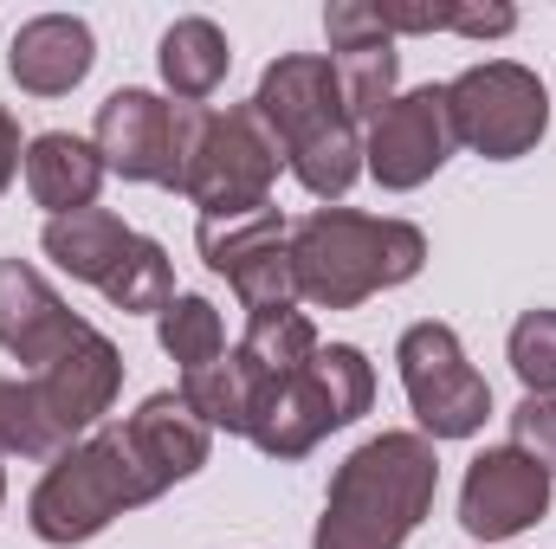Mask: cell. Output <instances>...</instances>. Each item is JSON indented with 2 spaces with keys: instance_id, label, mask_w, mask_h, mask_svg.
<instances>
[{
  "instance_id": "6da1fadb",
  "label": "cell",
  "mask_w": 556,
  "mask_h": 549,
  "mask_svg": "<svg viewBox=\"0 0 556 549\" xmlns=\"http://www.w3.org/2000/svg\"><path fill=\"white\" fill-rule=\"evenodd\" d=\"M260 124L273 130V142L285 149V168L298 175L304 194L317 201H343L363 175V124L343 104L337 65L324 52H285L260 72L253 91Z\"/></svg>"
},
{
  "instance_id": "7a4b0ae2",
  "label": "cell",
  "mask_w": 556,
  "mask_h": 549,
  "mask_svg": "<svg viewBox=\"0 0 556 549\" xmlns=\"http://www.w3.org/2000/svg\"><path fill=\"white\" fill-rule=\"evenodd\" d=\"M433 491H440L433 439L376 433L337 465L311 549H402L433 511Z\"/></svg>"
},
{
  "instance_id": "3957f363",
  "label": "cell",
  "mask_w": 556,
  "mask_h": 549,
  "mask_svg": "<svg viewBox=\"0 0 556 549\" xmlns=\"http://www.w3.org/2000/svg\"><path fill=\"white\" fill-rule=\"evenodd\" d=\"M427 266V233L415 220H376L356 207H317L291 220V278L317 310H356Z\"/></svg>"
},
{
  "instance_id": "277c9868",
  "label": "cell",
  "mask_w": 556,
  "mask_h": 549,
  "mask_svg": "<svg viewBox=\"0 0 556 549\" xmlns=\"http://www.w3.org/2000/svg\"><path fill=\"white\" fill-rule=\"evenodd\" d=\"M149 498H162V478L142 465L130 426L117 420V426L85 433L78 446H65V452L46 465V478H39L33 498H26V524H33L39 544L72 549V544L104 537L124 511H137Z\"/></svg>"
},
{
  "instance_id": "5b68a950",
  "label": "cell",
  "mask_w": 556,
  "mask_h": 549,
  "mask_svg": "<svg viewBox=\"0 0 556 549\" xmlns=\"http://www.w3.org/2000/svg\"><path fill=\"white\" fill-rule=\"evenodd\" d=\"M175 194L201 214H253L273 207V181L285 149L260 124L253 104H175Z\"/></svg>"
},
{
  "instance_id": "8992f818",
  "label": "cell",
  "mask_w": 556,
  "mask_h": 549,
  "mask_svg": "<svg viewBox=\"0 0 556 549\" xmlns=\"http://www.w3.org/2000/svg\"><path fill=\"white\" fill-rule=\"evenodd\" d=\"M369 401H376V369H369V356H363L356 343H317V356H311L298 375H285V382H273V388L260 395L247 439H253L266 459H304L324 433L363 420Z\"/></svg>"
},
{
  "instance_id": "52a82bcc",
  "label": "cell",
  "mask_w": 556,
  "mask_h": 549,
  "mask_svg": "<svg viewBox=\"0 0 556 549\" xmlns=\"http://www.w3.org/2000/svg\"><path fill=\"white\" fill-rule=\"evenodd\" d=\"M446 111H453V137L466 142L472 155H485V162H518L551 130V91L518 59L466 65L446 85Z\"/></svg>"
},
{
  "instance_id": "ba28073f",
  "label": "cell",
  "mask_w": 556,
  "mask_h": 549,
  "mask_svg": "<svg viewBox=\"0 0 556 549\" xmlns=\"http://www.w3.org/2000/svg\"><path fill=\"white\" fill-rule=\"evenodd\" d=\"M402 388L420 420V439H472L492 413V382L466 362L459 336L446 323H408L395 343Z\"/></svg>"
},
{
  "instance_id": "9c48e42d",
  "label": "cell",
  "mask_w": 556,
  "mask_h": 549,
  "mask_svg": "<svg viewBox=\"0 0 556 549\" xmlns=\"http://www.w3.org/2000/svg\"><path fill=\"white\" fill-rule=\"evenodd\" d=\"M453 111H446V85H420L395 91V104L369 124L363 137V175H376L389 194H408L420 181H433L453 162Z\"/></svg>"
},
{
  "instance_id": "30bf717a",
  "label": "cell",
  "mask_w": 556,
  "mask_h": 549,
  "mask_svg": "<svg viewBox=\"0 0 556 549\" xmlns=\"http://www.w3.org/2000/svg\"><path fill=\"white\" fill-rule=\"evenodd\" d=\"M117 388H124V349H117L111 336H98V330H91L78 349H65L52 369L26 375V395H33V408H39V426L52 433L59 452L78 446V433H91V426L111 413Z\"/></svg>"
},
{
  "instance_id": "8fae6325",
  "label": "cell",
  "mask_w": 556,
  "mask_h": 549,
  "mask_svg": "<svg viewBox=\"0 0 556 549\" xmlns=\"http://www.w3.org/2000/svg\"><path fill=\"white\" fill-rule=\"evenodd\" d=\"M551 472L518 452V446H485L472 465H466V485H459V524L479 537V544H505V537H525L531 524H544L551 511Z\"/></svg>"
},
{
  "instance_id": "7c38bea8",
  "label": "cell",
  "mask_w": 556,
  "mask_h": 549,
  "mask_svg": "<svg viewBox=\"0 0 556 549\" xmlns=\"http://www.w3.org/2000/svg\"><path fill=\"white\" fill-rule=\"evenodd\" d=\"M175 104L155 98V91H111L98 104V124H91V149L104 155L111 175L124 181H149V188H168L175 194Z\"/></svg>"
},
{
  "instance_id": "4fadbf2b",
  "label": "cell",
  "mask_w": 556,
  "mask_h": 549,
  "mask_svg": "<svg viewBox=\"0 0 556 549\" xmlns=\"http://www.w3.org/2000/svg\"><path fill=\"white\" fill-rule=\"evenodd\" d=\"M85 336H91V323L33 272L26 259H0V349L13 362H26V375L52 369Z\"/></svg>"
},
{
  "instance_id": "5bb4252c",
  "label": "cell",
  "mask_w": 556,
  "mask_h": 549,
  "mask_svg": "<svg viewBox=\"0 0 556 549\" xmlns=\"http://www.w3.org/2000/svg\"><path fill=\"white\" fill-rule=\"evenodd\" d=\"M91 65H98V39L78 13H39L7 46V72L26 98H65L91 78Z\"/></svg>"
},
{
  "instance_id": "9a60e30c",
  "label": "cell",
  "mask_w": 556,
  "mask_h": 549,
  "mask_svg": "<svg viewBox=\"0 0 556 549\" xmlns=\"http://www.w3.org/2000/svg\"><path fill=\"white\" fill-rule=\"evenodd\" d=\"M20 168H26V194H33L52 220L98 207V188H104V175H111L104 155H98L85 137H72V130H46V137H33Z\"/></svg>"
},
{
  "instance_id": "2e32d148",
  "label": "cell",
  "mask_w": 556,
  "mask_h": 549,
  "mask_svg": "<svg viewBox=\"0 0 556 549\" xmlns=\"http://www.w3.org/2000/svg\"><path fill=\"white\" fill-rule=\"evenodd\" d=\"M130 439H137L142 465L162 478V491L168 485H181V478H194L201 465H207V446H214V433L188 413V401L181 395H149L130 420Z\"/></svg>"
},
{
  "instance_id": "e0dca14e",
  "label": "cell",
  "mask_w": 556,
  "mask_h": 549,
  "mask_svg": "<svg viewBox=\"0 0 556 549\" xmlns=\"http://www.w3.org/2000/svg\"><path fill=\"white\" fill-rule=\"evenodd\" d=\"M155 65H162V85H168L175 104H207V98L227 85L233 52H227V33H220L214 20L188 13V20H175V26L162 33Z\"/></svg>"
},
{
  "instance_id": "ac0fdd59",
  "label": "cell",
  "mask_w": 556,
  "mask_h": 549,
  "mask_svg": "<svg viewBox=\"0 0 556 549\" xmlns=\"http://www.w3.org/2000/svg\"><path fill=\"white\" fill-rule=\"evenodd\" d=\"M260 395H266V375L240 349H227V356H214L201 369H181V401L207 433H247Z\"/></svg>"
},
{
  "instance_id": "d6986e66",
  "label": "cell",
  "mask_w": 556,
  "mask_h": 549,
  "mask_svg": "<svg viewBox=\"0 0 556 549\" xmlns=\"http://www.w3.org/2000/svg\"><path fill=\"white\" fill-rule=\"evenodd\" d=\"M130 240H137V233H130L111 207H85V214L46 220V233H39V246H46V259H52L59 272L85 278V284H98V291H104V278L124 266Z\"/></svg>"
},
{
  "instance_id": "ffe728a7",
  "label": "cell",
  "mask_w": 556,
  "mask_h": 549,
  "mask_svg": "<svg viewBox=\"0 0 556 549\" xmlns=\"http://www.w3.org/2000/svg\"><path fill=\"white\" fill-rule=\"evenodd\" d=\"M330 65H337L343 104H350V117H356V124H376V117L395 104V85H402V52H395V39H389V33H382V39L337 46V52H330Z\"/></svg>"
},
{
  "instance_id": "44dd1931",
  "label": "cell",
  "mask_w": 556,
  "mask_h": 549,
  "mask_svg": "<svg viewBox=\"0 0 556 549\" xmlns=\"http://www.w3.org/2000/svg\"><path fill=\"white\" fill-rule=\"evenodd\" d=\"M260 375H266V388L285 382V375H298L311 356H317V330H311V317L291 304V310H266V317H247V336L233 343Z\"/></svg>"
},
{
  "instance_id": "7402d4cb",
  "label": "cell",
  "mask_w": 556,
  "mask_h": 549,
  "mask_svg": "<svg viewBox=\"0 0 556 549\" xmlns=\"http://www.w3.org/2000/svg\"><path fill=\"white\" fill-rule=\"evenodd\" d=\"M278 240H291V220H285L278 207H253V214H201V220H194V246H201V259H207L220 278L233 272L240 259L278 246Z\"/></svg>"
},
{
  "instance_id": "603a6c76",
  "label": "cell",
  "mask_w": 556,
  "mask_h": 549,
  "mask_svg": "<svg viewBox=\"0 0 556 549\" xmlns=\"http://www.w3.org/2000/svg\"><path fill=\"white\" fill-rule=\"evenodd\" d=\"M104 297H111L124 317H162V310L175 304V266H168V253L137 233L130 253H124V266L104 278Z\"/></svg>"
},
{
  "instance_id": "cb8c5ba5",
  "label": "cell",
  "mask_w": 556,
  "mask_h": 549,
  "mask_svg": "<svg viewBox=\"0 0 556 549\" xmlns=\"http://www.w3.org/2000/svg\"><path fill=\"white\" fill-rule=\"evenodd\" d=\"M155 343H162L181 369H201V362L227 356V323H220V310H214L207 297L181 291V297L155 317Z\"/></svg>"
},
{
  "instance_id": "d4e9b609",
  "label": "cell",
  "mask_w": 556,
  "mask_h": 549,
  "mask_svg": "<svg viewBox=\"0 0 556 549\" xmlns=\"http://www.w3.org/2000/svg\"><path fill=\"white\" fill-rule=\"evenodd\" d=\"M233 297H240V310L247 317H266V310H291L298 304V278H291V240H278L266 253H253V259H240L233 272Z\"/></svg>"
},
{
  "instance_id": "484cf974",
  "label": "cell",
  "mask_w": 556,
  "mask_h": 549,
  "mask_svg": "<svg viewBox=\"0 0 556 549\" xmlns=\"http://www.w3.org/2000/svg\"><path fill=\"white\" fill-rule=\"evenodd\" d=\"M505 356H511V369H518V382H525V395H556V310H525L518 323H511V343H505Z\"/></svg>"
},
{
  "instance_id": "4316f807",
  "label": "cell",
  "mask_w": 556,
  "mask_h": 549,
  "mask_svg": "<svg viewBox=\"0 0 556 549\" xmlns=\"http://www.w3.org/2000/svg\"><path fill=\"white\" fill-rule=\"evenodd\" d=\"M7 452H20V459H59L52 433L39 426V408L26 395V382H13V375H0V459Z\"/></svg>"
},
{
  "instance_id": "83f0119b",
  "label": "cell",
  "mask_w": 556,
  "mask_h": 549,
  "mask_svg": "<svg viewBox=\"0 0 556 549\" xmlns=\"http://www.w3.org/2000/svg\"><path fill=\"white\" fill-rule=\"evenodd\" d=\"M511 446L531 452V459L556 478V395H525V401L511 408Z\"/></svg>"
},
{
  "instance_id": "f1b7e54d",
  "label": "cell",
  "mask_w": 556,
  "mask_h": 549,
  "mask_svg": "<svg viewBox=\"0 0 556 549\" xmlns=\"http://www.w3.org/2000/svg\"><path fill=\"white\" fill-rule=\"evenodd\" d=\"M389 39H408V33H453V0H376Z\"/></svg>"
},
{
  "instance_id": "f546056e",
  "label": "cell",
  "mask_w": 556,
  "mask_h": 549,
  "mask_svg": "<svg viewBox=\"0 0 556 549\" xmlns=\"http://www.w3.org/2000/svg\"><path fill=\"white\" fill-rule=\"evenodd\" d=\"M518 26V7H505V0H453V33H466V39H505Z\"/></svg>"
},
{
  "instance_id": "4dcf8cb0",
  "label": "cell",
  "mask_w": 556,
  "mask_h": 549,
  "mask_svg": "<svg viewBox=\"0 0 556 549\" xmlns=\"http://www.w3.org/2000/svg\"><path fill=\"white\" fill-rule=\"evenodd\" d=\"M20 162H26V149H20V124H13V111L0 104V194H7V181L20 175Z\"/></svg>"
},
{
  "instance_id": "1f68e13d",
  "label": "cell",
  "mask_w": 556,
  "mask_h": 549,
  "mask_svg": "<svg viewBox=\"0 0 556 549\" xmlns=\"http://www.w3.org/2000/svg\"><path fill=\"white\" fill-rule=\"evenodd\" d=\"M0 505H7V465H0Z\"/></svg>"
}]
</instances>
